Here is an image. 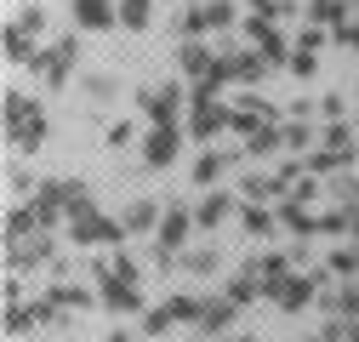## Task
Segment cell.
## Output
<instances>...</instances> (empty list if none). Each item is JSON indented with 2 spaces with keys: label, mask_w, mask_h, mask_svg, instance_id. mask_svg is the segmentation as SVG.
Wrapping results in <instances>:
<instances>
[{
  "label": "cell",
  "mask_w": 359,
  "mask_h": 342,
  "mask_svg": "<svg viewBox=\"0 0 359 342\" xmlns=\"http://www.w3.org/2000/svg\"><path fill=\"white\" fill-rule=\"evenodd\" d=\"M6 143L29 149V154L46 143V114H40V103L23 97V92H6Z\"/></svg>",
  "instance_id": "6da1fadb"
},
{
  "label": "cell",
  "mask_w": 359,
  "mask_h": 342,
  "mask_svg": "<svg viewBox=\"0 0 359 342\" xmlns=\"http://www.w3.org/2000/svg\"><path fill=\"white\" fill-rule=\"evenodd\" d=\"M222 125H234V109L217 103V86L211 80H200L189 92V137H217Z\"/></svg>",
  "instance_id": "7a4b0ae2"
},
{
  "label": "cell",
  "mask_w": 359,
  "mask_h": 342,
  "mask_svg": "<svg viewBox=\"0 0 359 342\" xmlns=\"http://www.w3.org/2000/svg\"><path fill=\"white\" fill-rule=\"evenodd\" d=\"M69 234H74V245H120V240H126V228H120L114 217H103L97 205L69 211Z\"/></svg>",
  "instance_id": "3957f363"
},
{
  "label": "cell",
  "mask_w": 359,
  "mask_h": 342,
  "mask_svg": "<svg viewBox=\"0 0 359 342\" xmlns=\"http://www.w3.org/2000/svg\"><path fill=\"white\" fill-rule=\"evenodd\" d=\"M74 57H80V40H74V34H63L57 46H46V52H40L34 74H40V80H46L52 92H57V86H69V74H74Z\"/></svg>",
  "instance_id": "277c9868"
},
{
  "label": "cell",
  "mask_w": 359,
  "mask_h": 342,
  "mask_svg": "<svg viewBox=\"0 0 359 342\" xmlns=\"http://www.w3.org/2000/svg\"><path fill=\"white\" fill-rule=\"evenodd\" d=\"M137 97H143V114H149L154 125H171L177 114H183V97H189V92H183L177 80H165V86H143Z\"/></svg>",
  "instance_id": "5b68a950"
},
{
  "label": "cell",
  "mask_w": 359,
  "mask_h": 342,
  "mask_svg": "<svg viewBox=\"0 0 359 342\" xmlns=\"http://www.w3.org/2000/svg\"><path fill=\"white\" fill-rule=\"evenodd\" d=\"M189 228H200V223H194V211H189V205H165V217H160V228H154V245L177 256V251L189 245Z\"/></svg>",
  "instance_id": "8992f818"
},
{
  "label": "cell",
  "mask_w": 359,
  "mask_h": 342,
  "mask_svg": "<svg viewBox=\"0 0 359 342\" xmlns=\"http://www.w3.org/2000/svg\"><path fill=\"white\" fill-rule=\"evenodd\" d=\"M177 149H183V132L177 125H149V137H143V165L149 171H165L177 160Z\"/></svg>",
  "instance_id": "52a82bcc"
},
{
  "label": "cell",
  "mask_w": 359,
  "mask_h": 342,
  "mask_svg": "<svg viewBox=\"0 0 359 342\" xmlns=\"http://www.w3.org/2000/svg\"><path fill=\"white\" fill-rule=\"evenodd\" d=\"M313 285H320V274H285L280 285H268V303H274V308H285V314H297V308H308L313 303Z\"/></svg>",
  "instance_id": "ba28073f"
},
{
  "label": "cell",
  "mask_w": 359,
  "mask_h": 342,
  "mask_svg": "<svg viewBox=\"0 0 359 342\" xmlns=\"http://www.w3.org/2000/svg\"><path fill=\"white\" fill-rule=\"evenodd\" d=\"M97 280H103V296H97L103 308H114V314H137V308H143V291H137V285H126V280H114L109 268H103Z\"/></svg>",
  "instance_id": "9c48e42d"
},
{
  "label": "cell",
  "mask_w": 359,
  "mask_h": 342,
  "mask_svg": "<svg viewBox=\"0 0 359 342\" xmlns=\"http://www.w3.org/2000/svg\"><path fill=\"white\" fill-rule=\"evenodd\" d=\"M234 308L240 303H229V296H205V303H200V336H222L234 325Z\"/></svg>",
  "instance_id": "30bf717a"
},
{
  "label": "cell",
  "mask_w": 359,
  "mask_h": 342,
  "mask_svg": "<svg viewBox=\"0 0 359 342\" xmlns=\"http://www.w3.org/2000/svg\"><path fill=\"white\" fill-rule=\"evenodd\" d=\"M120 12L114 0H74V29H114Z\"/></svg>",
  "instance_id": "8fae6325"
},
{
  "label": "cell",
  "mask_w": 359,
  "mask_h": 342,
  "mask_svg": "<svg viewBox=\"0 0 359 342\" xmlns=\"http://www.w3.org/2000/svg\"><path fill=\"white\" fill-rule=\"evenodd\" d=\"M160 217H165L160 200H131V205L120 211V228H126V234H143V228H160Z\"/></svg>",
  "instance_id": "7c38bea8"
},
{
  "label": "cell",
  "mask_w": 359,
  "mask_h": 342,
  "mask_svg": "<svg viewBox=\"0 0 359 342\" xmlns=\"http://www.w3.org/2000/svg\"><path fill=\"white\" fill-rule=\"evenodd\" d=\"M229 23H234L229 0H200V6L189 12V29H229Z\"/></svg>",
  "instance_id": "4fadbf2b"
},
{
  "label": "cell",
  "mask_w": 359,
  "mask_h": 342,
  "mask_svg": "<svg viewBox=\"0 0 359 342\" xmlns=\"http://www.w3.org/2000/svg\"><path fill=\"white\" fill-rule=\"evenodd\" d=\"M6 63H29V69L40 63V52H34V40L23 34V23H12V29H6Z\"/></svg>",
  "instance_id": "5bb4252c"
},
{
  "label": "cell",
  "mask_w": 359,
  "mask_h": 342,
  "mask_svg": "<svg viewBox=\"0 0 359 342\" xmlns=\"http://www.w3.org/2000/svg\"><path fill=\"white\" fill-rule=\"evenodd\" d=\"M229 211H234V200H229V194H205V200L194 205V223H200V228H217L222 217H229Z\"/></svg>",
  "instance_id": "9a60e30c"
},
{
  "label": "cell",
  "mask_w": 359,
  "mask_h": 342,
  "mask_svg": "<svg viewBox=\"0 0 359 342\" xmlns=\"http://www.w3.org/2000/svg\"><path fill=\"white\" fill-rule=\"evenodd\" d=\"M280 143H285V132H274V125H257V132L245 137V149H240V154H251V160H257V154H274Z\"/></svg>",
  "instance_id": "2e32d148"
},
{
  "label": "cell",
  "mask_w": 359,
  "mask_h": 342,
  "mask_svg": "<svg viewBox=\"0 0 359 342\" xmlns=\"http://www.w3.org/2000/svg\"><path fill=\"white\" fill-rule=\"evenodd\" d=\"M280 228H297V234H320V223L302 211V200H285L280 205Z\"/></svg>",
  "instance_id": "e0dca14e"
},
{
  "label": "cell",
  "mask_w": 359,
  "mask_h": 342,
  "mask_svg": "<svg viewBox=\"0 0 359 342\" xmlns=\"http://www.w3.org/2000/svg\"><path fill=\"white\" fill-rule=\"evenodd\" d=\"M222 165H229V154H211V149H205V154L194 160V183H200V189H211V183L222 177Z\"/></svg>",
  "instance_id": "ac0fdd59"
},
{
  "label": "cell",
  "mask_w": 359,
  "mask_h": 342,
  "mask_svg": "<svg viewBox=\"0 0 359 342\" xmlns=\"http://www.w3.org/2000/svg\"><path fill=\"white\" fill-rule=\"evenodd\" d=\"M320 149H325V154H337V160H348V154H353V132H348V125H325Z\"/></svg>",
  "instance_id": "d6986e66"
},
{
  "label": "cell",
  "mask_w": 359,
  "mask_h": 342,
  "mask_svg": "<svg viewBox=\"0 0 359 342\" xmlns=\"http://www.w3.org/2000/svg\"><path fill=\"white\" fill-rule=\"evenodd\" d=\"M280 189H285V183H280V177H245V183H240V194H245V200H251V205H257V200H274V194H280Z\"/></svg>",
  "instance_id": "ffe728a7"
},
{
  "label": "cell",
  "mask_w": 359,
  "mask_h": 342,
  "mask_svg": "<svg viewBox=\"0 0 359 342\" xmlns=\"http://www.w3.org/2000/svg\"><path fill=\"white\" fill-rule=\"evenodd\" d=\"M114 6H120V23L126 29H149V18H154L149 0H114Z\"/></svg>",
  "instance_id": "44dd1931"
},
{
  "label": "cell",
  "mask_w": 359,
  "mask_h": 342,
  "mask_svg": "<svg viewBox=\"0 0 359 342\" xmlns=\"http://www.w3.org/2000/svg\"><path fill=\"white\" fill-rule=\"evenodd\" d=\"M257 291H262V280H257V268H245V274H240V280L229 285V303H251Z\"/></svg>",
  "instance_id": "7402d4cb"
},
{
  "label": "cell",
  "mask_w": 359,
  "mask_h": 342,
  "mask_svg": "<svg viewBox=\"0 0 359 342\" xmlns=\"http://www.w3.org/2000/svg\"><path fill=\"white\" fill-rule=\"evenodd\" d=\"M183 268H189V274H211V268H217V251H205V245L183 251Z\"/></svg>",
  "instance_id": "603a6c76"
},
{
  "label": "cell",
  "mask_w": 359,
  "mask_h": 342,
  "mask_svg": "<svg viewBox=\"0 0 359 342\" xmlns=\"http://www.w3.org/2000/svg\"><path fill=\"white\" fill-rule=\"evenodd\" d=\"M285 149H291V154H308V149H313V125H308V120H302V125H285Z\"/></svg>",
  "instance_id": "cb8c5ba5"
},
{
  "label": "cell",
  "mask_w": 359,
  "mask_h": 342,
  "mask_svg": "<svg viewBox=\"0 0 359 342\" xmlns=\"http://www.w3.org/2000/svg\"><path fill=\"white\" fill-rule=\"evenodd\" d=\"M240 223H245L251 234H274V217H268L262 205H245V211H240Z\"/></svg>",
  "instance_id": "d4e9b609"
},
{
  "label": "cell",
  "mask_w": 359,
  "mask_h": 342,
  "mask_svg": "<svg viewBox=\"0 0 359 342\" xmlns=\"http://www.w3.org/2000/svg\"><path fill=\"white\" fill-rule=\"evenodd\" d=\"M171 325H177V320H171V308H149V314H143V331H149V336H165Z\"/></svg>",
  "instance_id": "484cf974"
},
{
  "label": "cell",
  "mask_w": 359,
  "mask_h": 342,
  "mask_svg": "<svg viewBox=\"0 0 359 342\" xmlns=\"http://www.w3.org/2000/svg\"><path fill=\"white\" fill-rule=\"evenodd\" d=\"M34 320H40V314H23V308H18V303H12V308H6V331H12V336H23V331H29V325H34Z\"/></svg>",
  "instance_id": "4316f807"
},
{
  "label": "cell",
  "mask_w": 359,
  "mask_h": 342,
  "mask_svg": "<svg viewBox=\"0 0 359 342\" xmlns=\"http://www.w3.org/2000/svg\"><path fill=\"white\" fill-rule=\"evenodd\" d=\"M308 18H320V23L342 18V0H313V6H308Z\"/></svg>",
  "instance_id": "83f0119b"
},
{
  "label": "cell",
  "mask_w": 359,
  "mask_h": 342,
  "mask_svg": "<svg viewBox=\"0 0 359 342\" xmlns=\"http://www.w3.org/2000/svg\"><path fill=\"white\" fill-rule=\"evenodd\" d=\"M86 92H92L97 103H109V97H114V80H109V74H92V80H86Z\"/></svg>",
  "instance_id": "f1b7e54d"
},
{
  "label": "cell",
  "mask_w": 359,
  "mask_h": 342,
  "mask_svg": "<svg viewBox=\"0 0 359 342\" xmlns=\"http://www.w3.org/2000/svg\"><path fill=\"white\" fill-rule=\"evenodd\" d=\"M359 268V251H331V274H353Z\"/></svg>",
  "instance_id": "f546056e"
},
{
  "label": "cell",
  "mask_w": 359,
  "mask_h": 342,
  "mask_svg": "<svg viewBox=\"0 0 359 342\" xmlns=\"http://www.w3.org/2000/svg\"><path fill=\"white\" fill-rule=\"evenodd\" d=\"M291 74H302V80H308V74H313V52H302V46H297V57H291Z\"/></svg>",
  "instance_id": "4dcf8cb0"
},
{
  "label": "cell",
  "mask_w": 359,
  "mask_h": 342,
  "mask_svg": "<svg viewBox=\"0 0 359 342\" xmlns=\"http://www.w3.org/2000/svg\"><path fill=\"white\" fill-rule=\"evenodd\" d=\"M126 143H131V125H126V120L109 125V149H126Z\"/></svg>",
  "instance_id": "1f68e13d"
},
{
  "label": "cell",
  "mask_w": 359,
  "mask_h": 342,
  "mask_svg": "<svg viewBox=\"0 0 359 342\" xmlns=\"http://www.w3.org/2000/svg\"><path fill=\"white\" fill-rule=\"evenodd\" d=\"M337 40H342V46H353V52H359V23H342V29H337Z\"/></svg>",
  "instance_id": "d6a6232c"
},
{
  "label": "cell",
  "mask_w": 359,
  "mask_h": 342,
  "mask_svg": "<svg viewBox=\"0 0 359 342\" xmlns=\"http://www.w3.org/2000/svg\"><path fill=\"white\" fill-rule=\"evenodd\" d=\"M18 23H23V29H40V23H46V12H40V6H29V12H18Z\"/></svg>",
  "instance_id": "836d02e7"
},
{
  "label": "cell",
  "mask_w": 359,
  "mask_h": 342,
  "mask_svg": "<svg viewBox=\"0 0 359 342\" xmlns=\"http://www.w3.org/2000/svg\"><path fill=\"white\" fill-rule=\"evenodd\" d=\"M222 342H257V336H251V331H240V336H222Z\"/></svg>",
  "instance_id": "e575fe53"
},
{
  "label": "cell",
  "mask_w": 359,
  "mask_h": 342,
  "mask_svg": "<svg viewBox=\"0 0 359 342\" xmlns=\"http://www.w3.org/2000/svg\"><path fill=\"white\" fill-rule=\"evenodd\" d=\"M103 342H126V331H109V336H103Z\"/></svg>",
  "instance_id": "d590c367"
},
{
  "label": "cell",
  "mask_w": 359,
  "mask_h": 342,
  "mask_svg": "<svg viewBox=\"0 0 359 342\" xmlns=\"http://www.w3.org/2000/svg\"><path fill=\"white\" fill-rule=\"evenodd\" d=\"M348 342H359V325H348Z\"/></svg>",
  "instance_id": "8d00e7d4"
},
{
  "label": "cell",
  "mask_w": 359,
  "mask_h": 342,
  "mask_svg": "<svg viewBox=\"0 0 359 342\" xmlns=\"http://www.w3.org/2000/svg\"><path fill=\"white\" fill-rule=\"evenodd\" d=\"M194 342H211V336H194Z\"/></svg>",
  "instance_id": "74e56055"
}]
</instances>
